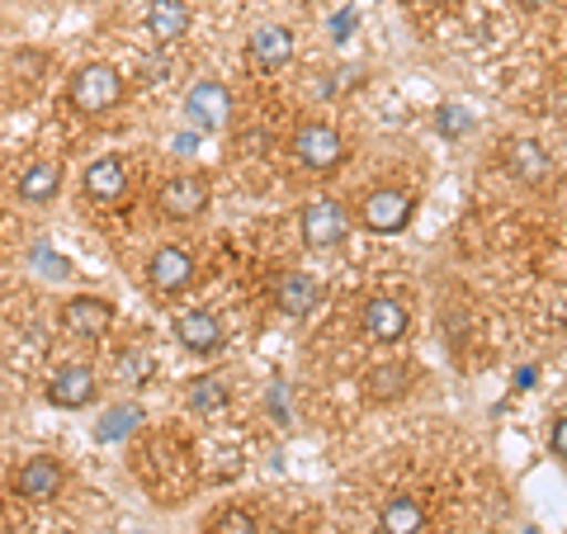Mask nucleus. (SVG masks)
Here are the masks:
<instances>
[{
    "label": "nucleus",
    "mask_w": 567,
    "mask_h": 534,
    "mask_svg": "<svg viewBox=\"0 0 567 534\" xmlns=\"http://www.w3.org/2000/svg\"><path fill=\"white\" fill-rule=\"evenodd\" d=\"M412 213H416L412 189H402V185H374L360 199V227H364V233H374V237H398L402 227L412 223Z\"/></svg>",
    "instance_id": "nucleus-1"
},
{
    "label": "nucleus",
    "mask_w": 567,
    "mask_h": 534,
    "mask_svg": "<svg viewBox=\"0 0 567 534\" xmlns=\"http://www.w3.org/2000/svg\"><path fill=\"white\" fill-rule=\"evenodd\" d=\"M71 104L81 114H110L114 104H123V71L114 62H85L71 76Z\"/></svg>",
    "instance_id": "nucleus-2"
},
{
    "label": "nucleus",
    "mask_w": 567,
    "mask_h": 534,
    "mask_svg": "<svg viewBox=\"0 0 567 534\" xmlns=\"http://www.w3.org/2000/svg\"><path fill=\"white\" fill-rule=\"evenodd\" d=\"M346 137L331 129V123H303V129L293 133V162L312 171V175H331V171H341L346 166Z\"/></svg>",
    "instance_id": "nucleus-3"
},
{
    "label": "nucleus",
    "mask_w": 567,
    "mask_h": 534,
    "mask_svg": "<svg viewBox=\"0 0 567 534\" xmlns=\"http://www.w3.org/2000/svg\"><path fill=\"white\" fill-rule=\"evenodd\" d=\"M350 213L346 204L336 199H308L298 208V237H303L308 251H331V246H341L350 237Z\"/></svg>",
    "instance_id": "nucleus-4"
},
{
    "label": "nucleus",
    "mask_w": 567,
    "mask_h": 534,
    "mask_svg": "<svg viewBox=\"0 0 567 534\" xmlns=\"http://www.w3.org/2000/svg\"><path fill=\"white\" fill-rule=\"evenodd\" d=\"M185 119L199 133H223L227 119H233V91L218 76H199L185 91Z\"/></svg>",
    "instance_id": "nucleus-5"
},
{
    "label": "nucleus",
    "mask_w": 567,
    "mask_h": 534,
    "mask_svg": "<svg viewBox=\"0 0 567 534\" xmlns=\"http://www.w3.org/2000/svg\"><path fill=\"white\" fill-rule=\"evenodd\" d=\"M114 327V302L100 294H76L62 302V331L76 336V341H100L104 331Z\"/></svg>",
    "instance_id": "nucleus-6"
},
{
    "label": "nucleus",
    "mask_w": 567,
    "mask_h": 534,
    "mask_svg": "<svg viewBox=\"0 0 567 534\" xmlns=\"http://www.w3.org/2000/svg\"><path fill=\"white\" fill-rule=\"evenodd\" d=\"M100 398V379L91 364L71 360V364H58V373L48 379V402L62 407V412H81V407H91Z\"/></svg>",
    "instance_id": "nucleus-7"
},
{
    "label": "nucleus",
    "mask_w": 567,
    "mask_h": 534,
    "mask_svg": "<svg viewBox=\"0 0 567 534\" xmlns=\"http://www.w3.org/2000/svg\"><path fill=\"white\" fill-rule=\"evenodd\" d=\"M208 199H213L208 175H194V171H185V175H171V181L162 185V194H156V204H162L166 218H181V223L199 218V213L208 208Z\"/></svg>",
    "instance_id": "nucleus-8"
},
{
    "label": "nucleus",
    "mask_w": 567,
    "mask_h": 534,
    "mask_svg": "<svg viewBox=\"0 0 567 534\" xmlns=\"http://www.w3.org/2000/svg\"><path fill=\"white\" fill-rule=\"evenodd\" d=\"M364 336L369 341H379V346H398L406 331H412V312H406V302L393 298V294H379V298H369L364 302Z\"/></svg>",
    "instance_id": "nucleus-9"
},
{
    "label": "nucleus",
    "mask_w": 567,
    "mask_h": 534,
    "mask_svg": "<svg viewBox=\"0 0 567 534\" xmlns=\"http://www.w3.org/2000/svg\"><path fill=\"white\" fill-rule=\"evenodd\" d=\"M62 487H66V469L52 454H29L20 473H14V492H20L24 502H52Z\"/></svg>",
    "instance_id": "nucleus-10"
},
{
    "label": "nucleus",
    "mask_w": 567,
    "mask_h": 534,
    "mask_svg": "<svg viewBox=\"0 0 567 534\" xmlns=\"http://www.w3.org/2000/svg\"><path fill=\"white\" fill-rule=\"evenodd\" d=\"M147 284L156 294H185L194 284V256L185 246H156L152 260H147Z\"/></svg>",
    "instance_id": "nucleus-11"
},
{
    "label": "nucleus",
    "mask_w": 567,
    "mask_h": 534,
    "mask_svg": "<svg viewBox=\"0 0 567 534\" xmlns=\"http://www.w3.org/2000/svg\"><path fill=\"white\" fill-rule=\"evenodd\" d=\"M81 189L95 208L118 204L123 194H128V166H123V156H100V162H91L81 175Z\"/></svg>",
    "instance_id": "nucleus-12"
},
{
    "label": "nucleus",
    "mask_w": 567,
    "mask_h": 534,
    "mask_svg": "<svg viewBox=\"0 0 567 534\" xmlns=\"http://www.w3.org/2000/svg\"><path fill=\"white\" fill-rule=\"evenodd\" d=\"M506 171L516 175V181H525V185H548L554 181V152L544 147V142H535V137H516V142H506Z\"/></svg>",
    "instance_id": "nucleus-13"
},
{
    "label": "nucleus",
    "mask_w": 567,
    "mask_h": 534,
    "mask_svg": "<svg viewBox=\"0 0 567 534\" xmlns=\"http://www.w3.org/2000/svg\"><path fill=\"white\" fill-rule=\"evenodd\" d=\"M412 383H416L412 360H383V364H374L364 373V398L374 407H393L398 398L412 393Z\"/></svg>",
    "instance_id": "nucleus-14"
},
{
    "label": "nucleus",
    "mask_w": 567,
    "mask_h": 534,
    "mask_svg": "<svg viewBox=\"0 0 567 534\" xmlns=\"http://www.w3.org/2000/svg\"><path fill=\"white\" fill-rule=\"evenodd\" d=\"M317 302H322V284H317L312 275L303 270H289L275 279V308L284 317H293V322H303V317L317 312Z\"/></svg>",
    "instance_id": "nucleus-15"
},
{
    "label": "nucleus",
    "mask_w": 567,
    "mask_h": 534,
    "mask_svg": "<svg viewBox=\"0 0 567 534\" xmlns=\"http://www.w3.org/2000/svg\"><path fill=\"white\" fill-rule=\"evenodd\" d=\"M175 341H181L189 355H218L227 336H223V322L208 308H189V312L175 317Z\"/></svg>",
    "instance_id": "nucleus-16"
},
{
    "label": "nucleus",
    "mask_w": 567,
    "mask_h": 534,
    "mask_svg": "<svg viewBox=\"0 0 567 534\" xmlns=\"http://www.w3.org/2000/svg\"><path fill=\"white\" fill-rule=\"evenodd\" d=\"M194 24V10H189V0H147V33L162 48L171 43H181L185 33Z\"/></svg>",
    "instance_id": "nucleus-17"
},
{
    "label": "nucleus",
    "mask_w": 567,
    "mask_h": 534,
    "mask_svg": "<svg viewBox=\"0 0 567 534\" xmlns=\"http://www.w3.org/2000/svg\"><path fill=\"white\" fill-rule=\"evenodd\" d=\"M246 52H251V62L260 71H284L293 62V29L265 24V29H256L251 39H246Z\"/></svg>",
    "instance_id": "nucleus-18"
},
{
    "label": "nucleus",
    "mask_w": 567,
    "mask_h": 534,
    "mask_svg": "<svg viewBox=\"0 0 567 534\" xmlns=\"http://www.w3.org/2000/svg\"><path fill=\"white\" fill-rule=\"evenodd\" d=\"M14 194H20V204L29 208H43L62 194V166L58 162H29L20 171V181H14Z\"/></svg>",
    "instance_id": "nucleus-19"
},
{
    "label": "nucleus",
    "mask_w": 567,
    "mask_h": 534,
    "mask_svg": "<svg viewBox=\"0 0 567 534\" xmlns=\"http://www.w3.org/2000/svg\"><path fill=\"white\" fill-rule=\"evenodd\" d=\"M425 530V506L412 492H393L379 506V534H421Z\"/></svg>",
    "instance_id": "nucleus-20"
},
{
    "label": "nucleus",
    "mask_w": 567,
    "mask_h": 534,
    "mask_svg": "<svg viewBox=\"0 0 567 534\" xmlns=\"http://www.w3.org/2000/svg\"><path fill=\"white\" fill-rule=\"evenodd\" d=\"M185 402H189V412H223L227 407V383L223 379H213V373H204V379H189L185 388Z\"/></svg>",
    "instance_id": "nucleus-21"
},
{
    "label": "nucleus",
    "mask_w": 567,
    "mask_h": 534,
    "mask_svg": "<svg viewBox=\"0 0 567 534\" xmlns=\"http://www.w3.org/2000/svg\"><path fill=\"white\" fill-rule=\"evenodd\" d=\"M142 417H147V412H142L137 402H123V407H114V412L95 425V435H100V440H123L128 431H137Z\"/></svg>",
    "instance_id": "nucleus-22"
},
{
    "label": "nucleus",
    "mask_w": 567,
    "mask_h": 534,
    "mask_svg": "<svg viewBox=\"0 0 567 534\" xmlns=\"http://www.w3.org/2000/svg\"><path fill=\"white\" fill-rule=\"evenodd\" d=\"M208 534H260V521L251 511H241V506H227V511H218L208 521Z\"/></svg>",
    "instance_id": "nucleus-23"
},
{
    "label": "nucleus",
    "mask_w": 567,
    "mask_h": 534,
    "mask_svg": "<svg viewBox=\"0 0 567 534\" xmlns=\"http://www.w3.org/2000/svg\"><path fill=\"white\" fill-rule=\"evenodd\" d=\"M435 129L445 137H464V133H473V114L458 110V104H440V110H435Z\"/></svg>",
    "instance_id": "nucleus-24"
},
{
    "label": "nucleus",
    "mask_w": 567,
    "mask_h": 534,
    "mask_svg": "<svg viewBox=\"0 0 567 534\" xmlns=\"http://www.w3.org/2000/svg\"><path fill=\"white\" fill-rule=\"evenodd\" d=\"M118 373H123L128 383H147L152 355H147V350H123V355H118Z\"/></svg>",
    "instance_id": "nucleus-25"
},
{
    "label": "nucleus",
    "mask_w": 567,
    "mask_h": 534,
    "mask_svg": "<svg viewBox=\"0 0 567 534\" xmlns=\"http://www.w3.org/2000/svg\"><path fill=\"white\" fill-rule=\"evenodd\" d=\"M548 440H554V454L567 464V417H558V421H554V435H548Z\"/></svg>",
    "instance_id": "nucleus-26"
},
{
    "label": "nucleus",
    "mask_w": 567,
    "mask_h": 534,
    "mask_svg": "<svg viewBox=\"0 0 567 534\" xmlns=\"http://www.w3.org/2000/svg\"><path fill=\"white\" fill-rule=\"evenodd\" d=\"M520 10H544V6H554V0H516Z\"/></svg>",
    "instance_id": "nucleus-27"
},
{
    "label": "nucleus",
    "mask_w": 567,
    "mask_h": 534,
    "mask_svg": "<svg viewBox=\"0 0 567 534\" xmlns=\"http://www.w3.org/2000/svg\"><path fill=\"white\" fill-rule=\"evenodd\" d=\"M431 6H458V0H431Z\"/></svg>",
    "instance_id": "nucleus-28"
},
{
    "label": "nucleus",
    "mask_w": 567,
    "mask_h": 534,
    "mask_svg": "<svg viewBox=\"0 0 567 534\" xmlns=\"http://www.w3.org/2000/svg\"><path fill=\"white\" fill-rule=\"evenodd\" d=\"M137 534H152V530H137Z\"/></svg>",
    "instance_id": "nucleus-29"
}]
</instances>
